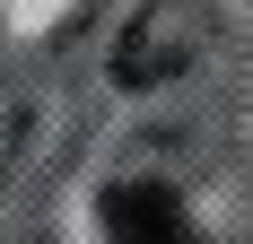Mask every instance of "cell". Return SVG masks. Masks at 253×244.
<instances>
[{
    "label": "cell",
    "instance_id": "7a4b0ae2",
    "mask_svg": "<svg viewBox=\"0 0 253 244\" xmlns=\"http://www.w3.org/2000/svg\"><path fill=\"white\" fill-rule=\"evenodd\" d=\"M175 61H183V44H175V35H166V26L149 18V26H140V35H131L123 52H114V79H131V87H149V79H166Z\"/></svg>",
    "mask_w": 253,
    "mask_h": 244
},
{
    "label": "cell",
    "instance_id": "6da1fadb",
    "mask_svg": "<svg viewBox=\"0 0 253 244\" xmlns=\"http://www.w3.org/2000/svg\"><path fill=\"white\" fill-rule=\"evenodd\" d=\"M105 236L114 244H183V209L166 183H123V192H105Z\"/></svg>",
    "mask_w": 253,
    "mask_h": 244
}]
</instances>
